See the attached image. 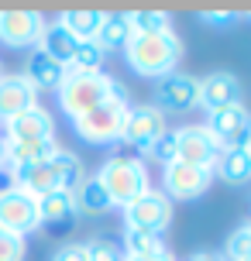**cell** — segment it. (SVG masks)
<instances>
[{
  "label": "cell",
  "mask_w": 251,
  "mask_h": 261,
  "mask_svg": "<svg viewBox=\"0 0 251 261\" xmlns=\"http://www.w3.org/2000/svg\"><path fill=\"white\" fill-rule=\"evenodd\" d=\"M86 179V172H83V162L72 151H55L52 158H45V162H35V165H21V169H14V182L17 189H24L28 196H41L48 193H76V186Z\"/></svg>",
  "instance_id": "cell-1"
},
{
  "label": "cell",
  "mask_w": 251,
  "mask_h": 261,
  "mask_svg": "<svg viewBox=\"0 0 251 261\" xmlns=\"http://www.w3.org/2000/svg\"><path fill=\"white\" fill-rule=\"evenodd\" d=\"M131 110V96H128V86L124 83H110V96L104 103H96L93 110H86L83 117H76V134L90 144H110L120 138V127H124V117Z\"/></svg>",
  "instance_id": "cell-2"
},
{
  "label": "cell",
  "mask_w": 251,
  "mask_h": 261,
  "mask_svg": "<svg viewBox=\"0 0 251 261\" xmlns=\"http://www.w3.org/2000/svg\"><path fill=\"white\" fill-rule=\"evenodd\" d=\"M128 62L138 76H169L175 62L183 59V41L175 38V31H159V35H131L124 45Z\"/></svg>",
  "instance_id": "cell-3"
},
{
  "label": "cell",
  "mask_w": 251,
  "mask_h": 261,
  "mask_svg": "<svg viewBox=\"0 0 251 261\" xmlns=\"http://www.w3.org/2000/svg\"><path fill=\"white\" fill-rule=\"evenodd\" d=\"M96 182L107 189L114 206H128L138 196L148 193V169H145V162H138V158L117 155L110 162H104V169L96 172Z\"/></svg>",
  "instance_id": "cell-4"
},
{
  "label": "cell",
  "mask_w": 251,
  "mask_h": 261,
  "mask_svg": "<svg viewBox=\"0 0 251 261\" xmlns=\"http://www.w3.org/2000/svg\"><path fill=\"white\" fill-rule=\"evenodd\" d=\"M110 83L114 79L104 76V72H69L66 69V79L59 86V103H62V110L69 117L76 120L110 96Z\"/></svg>",
  "instance_id": "cell-5"
},
{
  "label": "cell",
  "mask_w": 251,
  "mask_h": 261,
  "mask_svg": "<svg viewBox=\"0 0 251 261\" xmlns=\"http://www.w3.org/2000/svg\"><path fill=\"white\" fill-rule=\"evenodd\" d=\"M124 220L134 230H148V234H162L172 223V199L165 193L148 189L145 196H138L134 203L124 206Z\"/></svg>",
  "instance_id": "cell-6"
},
{
  "label": "cell",
  "mask_w": 251,
  "mask_h": 261,
  "mask_svg": "<svg viewBox=\"0 0 251 261\" xmlns=\"http://www.w3.org/2000/svg\"><path fill=\"white\" fill-rule=\"evenodd\" d=\"M38 199L35 196H28L24 189H11V193L0 196V230H7V234H17L24 237L31 230H38Z\"/></svg>",
  "instance_id": "cell-7"
},
{
  "label": "cell",
  "mask_w": 251,
  "mask_h": 261,
  "mask_svg": "<svg viewBox=\"0 0 251 261\" xmlns=\"http://www.w3.org/2000/svg\"><path fill=\"white\" fill-rule=\"evenodd\" d=\"M220 158V144L210 138L207 127H183L175 130V162L186 165H199V169H210Z\"/></svg>",
  "instance_id": "cell-8"
},
{
  "label": "cell",
  "mask_w": 251,
  "mask_h": 261,
  "mask_svg": "<svg viewBox=\"0 0 251 261\" xmlns=\"http://www.w3.org/2000/svg\"><path fill=\"white\" fill-rule=\"evenodd\" d=\"M213 172L199 169V165H186V162H169L162 172V182H165V196L169 199H196L207 193Z\"/></svg>",
  "instance_id": "cell-9"
},
{
  "label": "cell",
  "mask_w": 251,
  "mask_h": 261,
  "mask_svg": "<svg viewBox=\"0 0 251 261\" xmlns=\"http://www.w3.org/2000/svg\"><path fill=\"white\" fill-rule=\"evenodd\" d=\"M159 134H165V114L159 107H131L128 110L124 127H120V141H128L138 151H148V144Z\"/></svg>",
  "instance_id": "cell-10"
},
{
  "label": "cell",
  "mask_w": 251,
  "mask_h": 261,
  "mask_svg": "<svg viewBox=\"0 0 251 261\" xmlns=\"http://www.w3.org/2000/svg\"><path fill=\"white\" fill-rule=\"evenodd\" d=\"M248 127H251V114L241 103L210 110V117H207V130H210L213 141L220 144V151H224V148H238V144L244 141Z\"/></svg>",
  "instance_id": "cell-11"
},
{
  "label": "cell",
  "mask_w": 251,
  "mask_h": 261,
  "mask_svg": "<svg viewBox=\"0 0 251 261\" xmlns=\"http://www.w3.org/2000/svg\"><path fill=\"white\" fill-rule=\"evenodd\" d=\"M45 31V17L38 11H0V41L11 48L35 45Z\"/></svg>",
  "instance_id": "cell-12"
},
{
  "label": "cell",
  "mask_w": 251,
  "mask_h": 261,
  "mask_svg": "<svg viewBox=\"0 0 251 261\" xmlns=\"http://www.w3.org/2000/svg\"><path fill=\"white\" fill-rule=\"evenodd\" d=\"M196 100H199V79L183 76V72H169L155 86V103H159V110H172V114L193 110Z\"/></svg>",
  "instance_id": "cell-13"
},
{
  "label": "cell",
  "mask_w": 251,
  "mask_h": 261,
  "mask_svg": "<svg viewBox=\"0 0 251 261\" xmlns=\"http://www.w3.org/2000/svg\"><path fill=\"white\" fill-rule=\"evenodd\" d=\"M38 217H41L38 227H45L52 237H62V234H69V230L76 227L80 210H76L72 193H48V196L38 199Z\"/></svg>",
  "instance_id": "cell-14"
},
{
  "label": "cell",
  "mask_w": 251,
  "mask_h": 261,
  "mask_svg": "<svg viewBox=\"0 0 251 261\" xmlns=\"http://www.w3.org/2000/svg\"><path fill=\"white\" fill-rule=\"evenodd\" d=\"M31 107H38V90L28 83V76H0V120L4 124Z\"/></svg>",
  "instance_id": "cell-15"
},
{
  "label": "cell",
  "mask_w": 251,
  "mask_h": 261,
  "mask_svg": "<svg viewBox=\"0 0 251 261\" xmlns=\"http://www.w3.org/2000/svg\"><path fill=\"white\" fill-rule=\"evenodd\" d=\"M241 103V83L234 72H213L199 83V100L196 107H203L207 114L210 110H220V107Z\"/></svg>",
  "instance_id": "cell-16"
},
{
  "label": "cell",
  "mask_w": 251,
  "mask_h": 261,
  "mask_svg": "<svg viewBox=\"0 0 251 261\" xmlns=\"http://www.w3.org/2000/svg\"><path fill=\"white\" fill-rule=\"evenodd\" d=\"M55 134V120L45 107H31L7 120V141H48Z\"/></svg>",
  "instance_id": "cell-17"
},
{
  "label": "cell",
  "mask_w": 251,
  "mask_h": 261,
  "mask_svg": "<svg viewBox=\"0 0 251 261\" xmlns=\"http://www.w3.org/2000/svg\"><path fill=\"white\" fill-rule=\"evenodd\" d=\"M38 45H41V52L45 55H52L59 65H66L69 69V62H72V55H76V48H80V41H76V35L69 31L62 21H52V24H45V31H41V38H38Z\"/></svg>",
  "instance_id": "cell-18"
},
{
  "label": "cell",
  "mask_w": 251,
  "mask_h": 261,
  "mask_svg": "<svg viewBox=\"0 0 251 261\" xmlns=\"http://www.w3.org/2000/svg\"><path fill=\"white\" fill-rule=\"evenodd\" d=\"M55 151H59L55 138H48V141H7V138H4V165H11V169L45 162V158H52Z\"/></svg>",
  "instance_id": "cell-19"
},
{
  "label": "cell",
  "mask_w": 251,
  "mask_h": 261,
  "mask_svg": "<svg viewBox=\"0 0 251 261\" xmlns=\"http://www.w3.org/2000/svg\"><path fill=\"white\" fill-rule=\"evenodd\" d=\"M62 79H66V65H59L52 55H45L41 48L31 55V62H28V83H31L38 93L41 90H55L59 93Z\"/></svg>",
  "instance_id": "cell-20"
},
{
  "label": "cell",
  "mask_w": 251,
  "mask_h": 261,
  "mask_svg": "<svg viewBox=\"0 0 251 261\" xmlns=\"http://www.w3.org/2000/svg\"><path fill=\"white\" fill-rule=\"evenodd\" d=\"M72 199H76V210H80V213H90V217H100V213H107V210H114L107 189L96 182V175H93V179H83V182L76 186Z\"/></svg>",
  "instance_id": "cell-21"
},
{
  "label": "cell",
  "mask_w": 251,
  "mask_h": 261,
  "mask_svg": "<svg viewBox=\"0 0 251 261\" xmlns=\"http://www.w3.org/2000/svg\"><path fill=\"white\" fill-rule=\"evenodd\" d=\"M213 169L220 172V179H227V182H248L251 179V158L244 155L241 144L238 148H224Z\"/></svg>",
  "instance_id": "cell-22"
},
{
  "label": "cell",
  "mask_w": 251,
  "mask_h": 261,
  "mask_svg": "<svg viewBox=\"0 0 251 261\" xmlns=\"http://www.w3.org/2000/svg\"><path fill=\"white\" fill-rule=\"evenodd\" d=\"M93 41H96L104 52H110V48H124V45L131 41V24H128V17H124V14H107Z\"/></svg>",
  "instance_id": "cell-23"
},
{
  "label": "cell",
  "mask_w": 251,
  "mask_h": 261,
  "mask_svg": "<svg viewBox=\"0 0 251 261\" xmlns=\"http://www.w3.org/2000/svg\"><path fill=\"white\" fill-rule=\"evenodd\" d=\"M104 17H107V11H66L59 21L76 35V41H93L100 24H104Z\"/></svg>",
  "instance_id": "cell-24"
},
{
  "label": "cell",
  "mask_w": 251,
  "mask_h": 261,
  "mask_svg": "<svg viewBox=\"0 0 251 261\" xmlns=\"http://www.w3.org/2000/svg\"><path fill=\"white\" fill-rule=\"evenodd\" d=\"M124 248H128L131 258H141V254H162L165 251V241H162V234H148V230L124 227Z\"/></svg>",
  "instance_id": "cell-25"
},
{
  "label": "cell",
  "mask_w": 251,
  "mask_h": 261,
  "mask_svg": "<svg viewBox=\"0 0 251 261\" xmlns=\"http://www.w3.org/2000/svg\"><path fill=\"white\" fill-rule=\"evenodd\" d=\"M128 24H131V35H159V31H172V17L165 11H131L124 14Z\"/></svg>",
  "instance_id": "cell-26"
},
{
  "label": "cell",
  "mask_w": 251,
  "mask_h": 261,
  "mask_svg": "<svg viewBox=\"0 0 251 261\" xmlns=\"http://www.w3.org/2000/svg\"><path fill=\"white\" fill-rule=\"evenodd\" d=\"M104 59L107 52L96 41H80V48L69 62V72H104Z\"/></svg>",
  "instance_id": "cell-27"
},
{
  "label": "cell",
  "mask_w": 251,
  "mask_h": 261,
  "mask_svg": "<svg viewBox=\"0 0 251 261\" xmlns=\"http://www.w3.org/2000/svg\"><path fill=\"white\" fill-rule=\"evenodd\" d=\"M145 155L159 158L162 165H169V162H175V130H165V134H159L155 141L148 144V151H145Z\"/></svg>",
  "instance_id": "cell-28"
},
{
  "label": "cell",
  "mask_w": 251,
  "mask_h": 261,
  "mask_svg": "<svg viewBox=\"0 0 251 261\" xmlns=\"http://www.w3.org/2000/svg\"><path fill=\"white\" fill-rule=\"evenodd\" d=\"M251 254V223H244V227H238L234 234H231V241H227V258L231 261H241Z\"/></svg>",
  "instance_id": "cell-29"
},
{
  "label": "cell",
  "mask_w": 251,
  "mask_h": 261,
  "mask_svg": "<svg viewBox=\"0 0 251 261\" xmlns=\"http://www.w3.org/2000/svg\"><path fill=\"white\" fill-rule=\"evenodd\" d=\"M0 261H24V237L0 230Z\"/></svg>",
  "instance_id": "cell-30"
},
{
  "label": "cell",
  "mask_w": 251,
  "mask_h": 261,
  "mask_svg": "<svg viewBox=\"0 0 251 261\" xmlns=\"http://www.w3.org/2000/svg\"><path fill=\"white\" fill-rule=\"evenodd\" d=\"M86 258L90 261H124V254L110 241H93V244H86Z\"/></svg>",
  "instance_id": "cell-31"
},
{
  "label": "cell",
  "mask_w": 251,
  "mask_h": 261,
  "mask_svg": "<svg viewBox=\"0 0 251 261\" xmlns=\"http://www.w3.org/2000/svg\"><path fill=\"white\" fill-rule=\"evenodd\" d=\"M52 261H90L86 258V244H66Z\"/></svg>",
  "instance_id": "cell-32"
},
{
  "label": "cell",
  "mask_w": 251,
  "mask_h": 261,
  "mask_svg": "<svg viewBox=\"0 0 251 261\" xmlns=\"http://www.w3.org/2000/svg\"><path fill=\"white\" fill-rule=\"evenodd\" d=\"M199 17L210 21V24H231V21H234V14H231V11H203Z\"/></svg>",
  "instance_id": "cell-33"
},
{
  "label": "cell",
  "mask_w": 251,
  "mask_h": 261,
  "mask_svg": "<svg viewBox=\"0 0 251 261\" xmlns=\"http://www.w3.org/2000/svg\"><path fill=\"white\" fill-rule=\"evenodd\" d=\"M11 189H17V182H14V169L11 165H0V196L11 193Z\"/></svg>",
  "instance_id": "cell-34"
},
{
  "label": "cell",
  "mask_w": 251,
  "mask_h": 261,
  "mask_svg": "<svg viewBox=\"0 0 251 261\" xmlns=\"http://www.w3.org/2000/svg\"><path fill=\"white\" fill-rule=\"evenodd\" d=\"M124 261H172V254L169 251H162V254H141V258H131V254H128Z\"/></svg>",
  "instance_id": "cell-35"
},
{
  "label": "cell",
  "mask_w": 251,
  "mask_h": 261,
  "mask_svg": "<svg viewBox=\"0 0 251 261\" xmlns=\"http://www.w3.org/2000/svg\"><path fill=\"white\" fill-rule=\"evenodd\" d=\"M189 261H227V258H220V254H210V251H199V254H193Z\"/></svg>",
  "instance_id": "cell-36"
},
{
  "label": "cell",
  "mask_w": 251,
  "mask_h": 261,
  "mask_svg": "<svg viewBox=\"0 0 251 261\" xmlns=\"http://www.w3.org/2000/svg\"><path fill=\"white\" fill-rule=\"evenodd\" d=\"M241 148H244V155L251 158V127H248V134H244V141H241Z\"/></svg>",
  "instance_id": "cell-37"
},
{
  "label": "cell",
  "mask_w": 251,
  "mask_h": 261,
  "mask_svg": "<svg viewBox=\"0 0 251 261\" xmlns=\"http://www.w3.org/2000/svg\"><path fill=\"white\" fill-rule=\"evenodd\" d=\"M0 165H4V134H0Z\"/></svg>",
  "instance_id": "cell-38"
},
{
  "label": "cell",
  "mask_w": 251,
  "mask_h": 261,
  "mask_svg": "<svg viewBox=\"0 0 251 261\" xmlns=\"http://www.w3.org/2000/svg\"><path fill=\"white\" fill-rule=\"evenodd\" d=\"M241 261H251V254H248V258H241Z\"/></svg>",
  "instance_id": "cell-39"
},
{
  "label": "cell",
  "mask_w": 251,
  "mask_h": 261,
  "mask_svg": "<svg viewBox=\"0 0 251 261\" xmlns=\"http://www.w3.org/2000/svg\"><path fill=\"white\" fill-rule=\"evenodd\" d=\"M0 76H4V72H0Z\"/></svg>",
  "instance_id": "cell-40"
}]
</instances>
